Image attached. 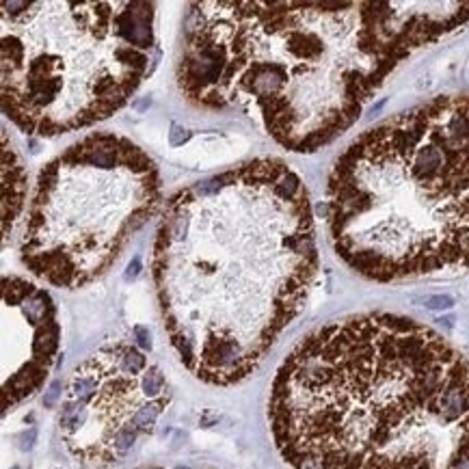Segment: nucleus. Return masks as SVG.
<instances>
[{
  "label": "nucleus",
  "mask_w": 469,
  "mask_h": 469,
  "mask_svg": "<svg viewBox=\"0 0 469 469\" xmlns=\"http://www.w3.org/2000/svg\"><path fill=\"white\" fill-rule=\"evenodd\" d=\"M268 422L292 469H469V361L415 320L344 318L286 357Z\"/></svg>",
  "instance_id": "obj_3"
},
{
  "label": "nucleus",
  "mask_w": 469,
  "mask_h": 469,
  "mask_svg": "<svg viewBox=\"0 0 469 469\" xmlns=\"http://www.w3.org/2000/svg\"><path fill=\"white\" fill-rule=\"evenodd\" d=\"M136 272H139V260H134V266H132V264H130V275L134 277V275H136Z\"/></svg>",
  "instance_id": "obj_13"
},
{
  "label": "nucleus",
  "mask_w": 469,
  "mask_h": 469,
  "mask_svg": "<svg viewBox=\"0 0 469 469\" xmlns=\"http://www.w3.org/2000/svg\"><path fill=\"white\" fill-rule=\"evenodd\" d=\"M177 469H186V467H177Z\"/></svg>",
  "instance_id": "obj_14"
},
{
  "label": "nucleus",
  "mask_w": 469,
  "mask_h": 469,
  "mask_svg": "<svg viewBox=\"0 0 469 469\" xmlns=\"http://www.w3.org/2000/svg\"><path fill=\"white\" fill-rule=\"evenodd\" d=\"M156 163L121 134L96 132L39 173L20 253L33 275L80 288L117 262L160 203Z\"/></svg>",
  "instance_id": "obj_6"
},
{
  "label": "nucleus",
  "mask_w": 469,
  "mask_h": 469,
  "mask_svg": "<svg viewBox=\"0 0 469 469\" xmlns=\"http://www.w3.org/2000/svg\"><path fill=\"white\" fill-rule=\"evenodd\" d=\"M3 346L11 344V353L3 361L11 370L3 374V411L7 413L30 396L46 381L52 365L58 327L54 303L46 290L28 284L20 277L3 279Z\"/></svg>",
  "instance_id": "obj_8"
},
{
  "label": "nucleus",
  "mask_w": 469,
  "mask_h": 469,
  "mask_svg": "<svg viewBox=\"0 0 469 469\" xmlns=\"http://www.w3.org/2000/svg\"><path fill=\"white\" fill-rule=\"evenodd\" d=\"M467 20L469 3H193L177 84L197 106L258 119L290 151H316L398 63Z\"/></svg>",
  "instance_id": "obj_1"
},
{
  "label": "nucleus",
  "mask_w": 469,
  "mask_h": 469,
  "mask_svg": "<svg viewBox=\"0 0 469 469\" xmlns=\"http://www.w3.org/2000/svg\"><path fill=\"white\" fill-rule=\"evenodd\" d=\"M422 303H424V307H428V309H450V307L454 305V298L448 296V294H437V296H426Z\"/></svg>",
  "instance_id": "obj_10"
},
{
  "label": "nucleus",
  "mask_w": 469,
  "mask_h": 469,
  "mask_svg": "<svg viewBox=\"0 0 469 469\" xmlns=\"http://www.w3.org/2000/svg\"><path fill=\"white\" fill-rule=\"evenodd\" d=\"M58 396H61V383L54 381V383H52V387H50V391H48L46 407H52V404L56 402V398H58Z\"/></svg>",
  "instance_id": "obj_12"
},
{
  "label": "nucleus",
  "mask_w": 469,
  "mask_h": 469,
  "mask_svg": "<svg viewBox=\"0 0 469 469\" xmlns=\"http://www.w3.org/2000/svg\"><path fill=\"white\" fill-rule=\"evenodd\" d=\"M134 333H136V339H139V344L141 348H149L151 346V337H149V331L145 329V327H136L134 329Z\"/></svg>",
  "instance_id": "obj_11"
},
{
  "label": "nucleus",
  "mask_w": 469,
  "mask_h": 469,
  "mask_svg": "<svg viewBox=\"0 0 469 469\" xmlns=\"http://www.w3.org/2000/svg\"><path fill=\"white\" fill-rule=\"evenodd\" d=\"M24 171L15 158L13 147H9V139L5 134V206H3V218H5V236H9V229L13 227L15 218L20 214L22 199H24Z\"/></svg>",
  "instance_id": "obj_9"
},
{
  "label": "nucleus",
  "mask_w": 469,
  "mask_h": 469,
  "mask_svg": "<svg viewBox=\"0 0 469 469\" xmlns=\"http://www.w3.org/2000/svg\"><path fill=\"white\" fill-rule=\"evenodd\" d=\"M318 270L303 180L260 158L173 195L151 272L167 335L210 385L246 379L303 309Z\"/></svg>",
  "instance_id": "obj_2"
},
{
  "label": "nucleus",
  "mask_w": 469,
  "mask_h": 469,
  "mask_svg": "<svg viewBox=\"0 0 469 469\" xmlns=\"http://www.w3.org/2000/svg\"><path fill=\"white\" fill-rule=\"evenodd\" d=\"M331 242L374 281L469 268V96H439L365 130L327 184Z\"/></svg>",
  "instance_id": "obj_4"
},
{
  "label": "nucleus",
  "mask_w": 469,
  "mask_h": 469,
  "mask_svg": "<svg viewBox=\"0 0 469 469\" xmlns=\"http://www.w3.org/2000/svg\"><path fill=\"white\" fill-rule=\"evenodd\" d=\"M153 3H3V110L56 136L115 115L149 70Z\"/></svg>",
  "instance_id": "obj_5"
},
{
  "label": "nucleus",
  "mask_w": 469,
  "mask_h": 469,
  "mask_svg": "<svg viewBox=\"0 0 469 469\" xmlns=\"http://www.w3.org/2000/svg\"><path fill=\"white\" fill-rule=\"evenodd\" d=\"M169 402L167 381L139 348H102L74 370L61 404L65 448L89 467H108L156 426Z\"/></svg>",
  "instance_id": "obj_7"
}]
</instances>
